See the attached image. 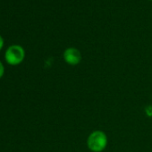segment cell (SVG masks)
<instances>
[{
    "mask_svg": "<svg viewBox=\"0 0 152 152\" xmlns=\"http://www.w3.org/2000/svg\"><path fill=\"white\" fill-rule=\"evenodd\" d=\"M107 134L100 131H93L87 138V147L91 152H102L107 146Z\"/></svg>",
    "mask_w": 152,
    "mask_h": 152,
    "instance_id": "obj_1",
    "label": "cell"
},
{
    "mask_svg": "<svg viewBox=\"0 0 152 152\" xmlns=\"http://www.w3.org/2000/svg\"><path fill=\"white\" fill-rule=\"evenodd\" d=\"M24 57L25 51L23 48L20 45L10 46L5 53V59L7 63L10 65L20 64L24 60Z\"/></svg>",
    "mask_w": 152,
    "mask_h": 152,
    "instance_id": "obj_2",
    "label": "cell"
},
{
    "mask_svg": "<svg viewBox=\"0 0 152 152\" xmlns=\"http://www.w3.org/2000/svg\"><path fill=\"white\" fill-rule=\"evenodd\" d=\"M63 58L66 64L69 65L75 66L81 63L82 61V54L79 49L76 48H68L64 51Z\"/></svg>",
    "mask_w": 152,
    "mask_h": 152,
    "instance_id": "obj_3",
    "label": "cell"
},
{
    "mask_svg": "<svg viewBox=\"0 0 152 152\" xmlns=\"http://www.w3.org/2000/svg\"><path fill=\"white\" fill-rule=\"evenodd\" d=\"M4 73H5V67H4V64H2V62L0 61V79L4 76Z\"/></svg>",
    "mask_w": 152,
    "mask_h": 152,
    "instance_id": "obj_4",
    "label": "cell"
},
{
    "mask_svg": "<svg viewBox=\"0 0 152 152\" xmlns=\"http://www.w3.org/2000/svg\"><path fill=\"white\" fill-rule=\"evenodd\" d=\"M3 46H4V39L1 37V35H0V50L3 48Z\"/></svg>",
    "mask_w": 152,
    "mask_h": 152,
    "instance_id": "obj_5",
    "label": "cell"
},
{
    "mask_svg": "<svg viewBox=\"0 0 152 152\" xmlns=\"http://www.w3.org/2000/svg\"><path fill=\"white\" fill-rule=\"evenodd\" d=\"M151 1H152V0H151Z\"/></svg>",
    "mask_w": 152,
    "mask_h": 152,
    "instance_id": "obj_6",
    "label": "cell"
}]
</instances>
